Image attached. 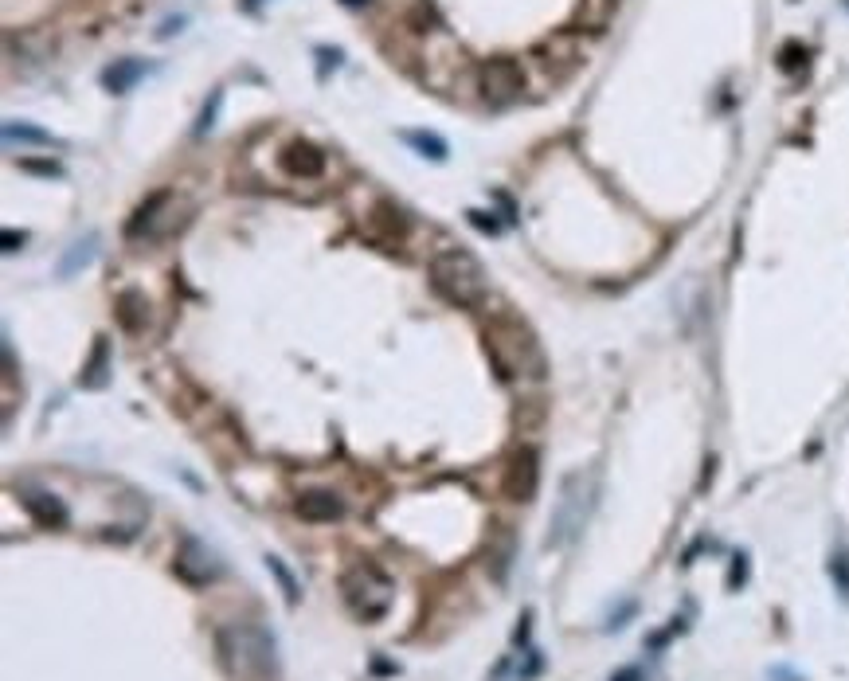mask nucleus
I'll use <instances>...</instances> for the list:
<instances>
[{
  "label": "nucleus",
  "mask_w": 849,
  "mask_h": 681,
  "mask_svg": "<svg viewBox=\"0 0 849 681\" xmlns=\"http://www.w3.org/2000/svg\"><path fill=\"white\" fill-rule=\"evenodd\" d=\"M486 353L501 380H544V349L537 333L517 318V314H493L486 325Z\"/></svg>",
  "instance_id": "obj_1"
},
{
  "label": "nucleus",
  "mask_w": 849,
  "mask_h": 681,
  "mask_svg": "<svg viewBox=\"0 0 849 681\" xmlns=\"http://www.w3.org/2000/svg\"><path fill=\"white\" fill-rule=\"evenodd\" d=\"M431 286L450 306H462V310H474L490 298V278L466 247H439L431 255Z\"/></svg>",
  "instance_id": "obj_2"
},
{
  "label": "nucleus",
  "mask_w": 849,
  "mask_h": 681,
  "mask_svg": "<svg viewBox=\"0 0 849 681\" xmlns=\"http://www.w3.org/2000/svg\"><path fill=\"white\" fill-rule=\"evenodd\" d=\"M341 595L349 603V611L357 615L360 623H380L392 611V595L396 584L376 568V564H357L341 576Z\"/></svg>",
  "instance_id": "obj_3"
},
{
  "label": "nucleus",
  "mask_w": 849,
  "mask_h": 681,
  "mask_svg": "<svg viewBox=\"0 0 849 681\" xmlns=\"http://www.w3.org/2000/svg\"><path fill=\"white\" fill-rule=\"evenodd\" d=\"M220 646H224L227 662L251 681H267L274 674V638L270 631L255 627V623H243V627H231L220 635Z\"/></svg>",
  "instance_id": "obj_4"
},
{
  "label": "nucleus",
  "mask_w": 849,
  "mask_h": 681,
  "mask_svg": "<svg viewBox=\"0 0 849 681\" xmlns=\"http://www.w3.org/2000/svg\"><path fill=\"white\" fill-rule=\"evenodd\" d=\"M591 474H568L564 486H560V501H556V513H552V533H548V545H564L572 541L587 521V509H591Z\"/></svg>",
  "instance_id": "obj_5"
},
{
  "label": "nucleus",
  "mask_w": 849,
  "mask_h": 681,
  "mask_svg": "<svg viewBox=\"0 0 849 681\" xmlns=\"http://www.w3.org/2000/svg\"><path fill=\"white\" fill-rule=\"evenodd\" d=\"M188 216V204L180 200L177 192H153L137 216L130 220V239H161V235H173Z\"/></svg>",
  "instance_id": "obj_6"
},
{
  "label": "nucleus",
  "mask_w": 849,
  "mask_h": 681,
  "mask_svg": "<svg viewBox=\"0 0 849 681\" xmlns=\"http://www.w3.org/2000/svg\"><path fill=\"white\" fill-rule=\"evenodd\" d=\"M525 87H529V75H525V67H521L517 59H509V55L482 63V71H478V91H482V98H486L490 106H509V102H517V98L525 94Z\"/></svg>",
  "instance_id": "obj_7"
},
{
  "label": "nucleus",
  "mask_w": 849,
  "mask_h": 681,
  "mask_svg": "<svg viewBox=\"0 0 849 681\" xmlns=\"http://www.w3.org/2000/svg\"><path fill=\"white\" fill-rule=\"evenodd\" d=\"M177 576L188 584V588H208V584H216L220 580V560H216V552L204 545V541H196V537H184L177 548Z\"/></svg>",
  "instance_id": "obj_8"
},
{
  "label": "nucleus",
  "mask_w": 849,
  "mask_h": 681,
  "mask_svg": "<svg viewBox=\"0 0 849 681\" xmlns=\"http://www.w3.org/2000/svg\"><path fill=\"white\" fill-rule=\"evenodd\" d=\"M533 59H537L540 67L552 75V83H556V79H568V75H572V71L583 63L580 32H560V36L544 40Z\"/></svg>",
  "instance_id": "obj_9"
},
{
  "label": "nucleus",
  "mask_w": 849,
  "mask_h": 681,
  "mask_svg": "<svg viewBox=\"0 0 849 681\" xmlns=\"http://www.w3.org/2000/svg\"><path fill=\"white\" fill-rule=\"evenodd\" d=\"M505 494L513 501H533L537 498V486H540V458L533 447H521V451L509 458L505 466Z\"/></svg>",
  "instance_id": "obj_10"
},
{
  "label": "nucleus",
  "mask_w": 849,
  "mask_h": 681,
  "mask_svg": "<svg viewBox=\"0 0 849 681\" xmlns=\"http://www.w3.org/2000/svg\"><path fill=\"white\" fill-rule=\"evenodd\" d=\"M278 165L294 177V181H317L325 173V153L310 145V141H290L282 153H278Z\"/></svg>",
  "instance_id": "obj_11"
},
{
  "label": "nucleus",
  "mask_w": 849,
  "mask_h": 681,
  "mask_svg": "<svg viewBox=\"0 0 849 681\" xmlns=\"http://www.w3.org/2000/svg\"><path fill=\"white\" fill-rule=\"evenodd\" d=\"M407 212H403L400 204H392V200H376V208L368 212V235L376 239V243H400L403 235H407Z\"/></svg>",
  "instance_id": "obj_12"
},
{
  "label": "nucleus",
  "mask_w": 849,
  "mask_h": 681,
  "mask_svg": "<svg viewBox=\"0 0 849 681\" xmlns=\"http://www.w3.org/2000/svg\"><path fill=\"white\" fill-rule=\"evenodd\" d=\"M298 517L310 525H333L345 517V501L337 498L333 490H306L298 498Z\"/></svg>",
  "instance_id": "obj_13"
},
{
  "label": "nucleus",
  "mask_w": 849,
  "mask_h": 681,
  "mask_svg": "<svg viewBox=\"0 0 849 681\" xmlns=\"http://www.w3.org/2000/svg\"><path fill=\"white\" fill-rule=\"evenodd\" d=\"M20 501H24V509H28L44 529H63V525H67V505L55 498V494L36 490V486H20Z\"/></svg>",
  "instance_id": "obj_14"
},
{
  "label": "nucleus",
  "mask_w": 849,
  "mask_h": 681,
  "mask_svg": "<svg viewBox=\"0 0 849 681\" xmlns=\"http://www.w3.org/2000/svg\"><path fill=\"white\" fill-rule=\"evenodd\" d=\"M114 314H118L126 333H145L149 321H153V306H149V298L141 290H122L114 298Z\"/></svg>",
  "instance_id": "obj_15"
},
{
  "label": "nucleus",
  "mask_w": 849,
  "mask_h": 681,
  "mask_svg": "<svg viewBox=\"0 0 849 681\" xmlns=\"http://www.w3.org/2000/svg\"><path fill=\"white\" fill-rule=\"evenodd\" d=\"M145 75H149V63L126 55V59H114V63L102 71V87L110 94H130Z\"/></svg>",
  "instance_id": "obj_16"
},
{
  "label": "nucleus",
  "mask_w": 849,
  "mask_h": 681,
  "mask_svg": "<svg viewBox=\"0 0 849 681\" xmlns=\"http://www.w3.org/2000/svg\"><path fill=\"white\" fill-rule=\"evenodd\" d=\"M466 67V55H462V47H454L447 40V51L439 55V51H431L427 55V83H435V87H454V75Z\"/></svg>",
  "instance_id": "obj_17"
},
{
  "label": "nucleus",
  "mask_w": 849,
  "mask_h": 681,
  "mask_svg": "<svg viewBox=\"0 0 849 681\" xmlns=\"http://www.w3.org/2000/svg\"><path fill=\"white\" fill-rule=\"evenodd\" d=\"M615 16V0H580L576 4V32H603Z\"/></svg>",
  "instance_id": "obj_18"
},
{
  "label": "nucleus",
  "mask_w": 849,
  "mask_h": 681,
  "mask_svg": "<svg viewBox=\"0 0 849 681\" xmlns=\"http://www.w3.org/2000/svg\"><path fill=\"white\" fill-rule=\"evenodd\" d=\"M400 137L419 153V157H427V161H435V165H443L450 157V145L439 134H431V130H403Z\"/></svg>",
  "instance_id": "obj_19"
},
{
  "label": "nucleus",
  "mask_w": 849,
  "mask_h": 681,
  "mask_svg": "<svg viewBox=\"0 0 849 681\" xmlns=\"http://www.w3.org/2000/svg\"><path fill=\"white\" fill-rule=\"evenodd\" d=\"M106 380H110V345L98 341L94 353H90V361L83 364L79 384H83V388H106Z\"/></svg>",
  "instance_id": "obj_20"
},
{
  "label": "nucleus",
  "mask_w": 849,
  "mask_h": 681,
  "mask_svg": "<svg viewBox=\"0 0 849 681\" xmlns=\"http://www.w3.org/2000/svg\"><path fill=\"white\" fill-rule=\"evenodd\" d=\"M4 141L8 145H40V149H51V145H63L59 137H51L47 130H36V126H28V122H4Z\"/></svg>",
  "instance_id": "obj_21"
},
{
  "label": "nucleus",
  "mask_w": 849,
  "mask_h": 681,
  "mask_svg": "<svg viewBox=\"0 0 849 681\" xmlns=\"http://www.w3.org/2000/svg\"><path fill=\"white\" fill-rule=\"evenodd\" d=\"M94 247H98V235H87V239H79L71 251H67V259L59 263V274L63 278H71V274L79 271V267H87L90 259H94Z\"/></svg>",
  "instance_id": "obj_22"
},
{
  "label": "nucleus",
  "mask_w": 849,
  "mask_h": 681,
  "mask_svg": "<svg viewBox=\"0 0 849 681\" xmlns=\"http://www.w3.org/2000/svg\"><path fill=\"white\" fill-rule=\"evenodd\" d=\"M803 67H806V47L803 44H783V51H779V71L795 75V71H803Z\"/></svg>",
  "instance_id": "obj_23"
},
{
  "label": "nucleus",
  "mask_w": 849,
  "mask_h": 681,
  "mask_svg": "<svg viewBox=\"0 0 849 681\" xmlns=\"http://www.w3.org/2000/svg\"><path fill=\"white\" fill-rule=\"evenodd\" d=\"M267 568L278 576V584H282V591H286V603H298V584H294V576L286 572V564H282L278 556H267Z\"/></svg>",
  "instance_id": "obj_24"
},
{
  "label": "nucleus",
  "mask_w": 849,
  "mask_h": 681,
  "mask_svg": "<svg viewBox=\"0 0 849 681\" xmlns=\"http://www.w3.org/2000/svg\"><path fill=\"white\" fill-rule=\"evenodd\" d=\"M466 220L478 227V231H486V235H501V227H505L497 216H493V212H482V208H470V212H466Z\"/></svg>",
  "instance_id": "obj_25"
},
{
  "label": "nucleus",
  "mask_w": 849,
  "mask_h": 681,
  "mask_svg": "<svg viewBox=\"0 0 849 681\" xmlns=\"http://www.w3.org/2000/svg\"><path fill=\"white\" fill-rule=\"evenodd\" d=\"M830 572H834V580H838V588H842V595L849 599V556L846 552H838L834 556V564H830Z\"/></svg>",
  "instance_id": "obj_26"
},
{
  "label": "nucleus",
  "mask_w": 849,
  "mask_h": 681,
  "mask_svg": "<svg viewBox=\"0 0 849 681\" xmlns=\"http://www.w3.org/2000/svg\"><path fill=\"white\" fill-rule=\"evenodd\" d=\"M20 169H24V173H40V177H59V173H63L55 161H28V157L20 161Z\"/></svg>",
  "instance_id": "obj_27"
},
{
  "label": "nucleus",
  "mask_w": 849,
  "mask_h": 681,
  "mask_svg": "<svg viewBox=\"0 0 849 681\" xmlns=\"http://www.w3.org/2000/svg\"><path fill=\"white\" fill-rule=\"evenodd\" d=\"M220 102H224V94L216 91V94H212V102L204 106V114H200V126H196V134H204V130H212V122H216V110H220Z\"/></svg>",
  "instance_id": "obj_28"
},
{
  "label": "nucleus",
  "mask_w": 849,
  "mask_h": 681,
  "mask_svg": "<svg viewBox=\"0 0 849 681\" xmlns=\"http://www.w3.org/2000/svg\"><path fill=\"white\" fill-rule=\"evenodd\" d=\"M317 59H321V75H325L329 67H341V59H345V55H341L337 47H317Z\"/></svg>",
  "instance_id": "obj_29"
},
{
  "label": "nucleus",
  "mask_w": 849,
  "mask_h": 681,
  "mask_svg": "<svg viewBox=\"0 0 849 681\" xmlns=\"http://www.w3.org/2000/svg\"><path fill=\"white\" fill-rule=\"evenodd\" d=\"M180 28H184V16H169V20L157 28V40H169V36H173V32H180Z\"/></svg>",
  "instance_id": "obj_30"
},
{
  "label": "nucleus",
  "mask_w": 849,
  "mask_h": 681,
  "mask_svg": "<svg viewBox=\"0 0 849 681\" xmlns=\"http://www.w3.org/2000/svg\"><path fill=\"white\" fill-rule=\"evenodd\" d=\"M24 243H28V235H24V231H20V235H16V231H4V251H20Z\"/></svg>",
  "instance_id": "obj_31"
},
{
  "label": "nucleus",
  "mask_w": 849,
  "mask_h": 681,
  "mask_svg": "<svg viewBox=\"0 0 849 681\" xmlns=\"http://www.w3.org/2000/svg\"><path fill=\"white\" fill-rule=\"evenodd\" d=\"M615 681H638V670H626V674H619Z\"/></svg>",
  "instance_id": "obj_32"
},
{
  "label": "nucleus",
  "mask_w": 849,
  "mask_h": 681,
  "mask_svg": "<svg viewBox=\"0 0 849 681\" xmlns=\"http://www.w3.org/2000/svg\"><path fill=\"white\" fill-rule=\"evenodd\" d=\"M345 4H364V0H345Z\"/></svg>",
  "instance_id": "obj_33"
},
{
  "label": "nucleus",
  "mask_w": 849,
  "mask_h": 681,
  "mask_svg": "<svg viewBox=\"0 0 849 681\" xmlns=\"http://www.w3.org/2000/svg\"><path fill=\"white\" fill-rule=\"evenodd\" d=\"M247 4H259V0H247Z\"/></svg>",
  "instance_id": "obj_34"
},
{
  "label": "nucleus",
  "mask_w": 849,
  "mask_h": 681,
  "mask_svg": "<svg viewBox=\"0 0 849 681\" xmlns=\"http://www.w3.org/2000/svg\"><path fill=\"white\" fill-rule=\"evenodd\" d=\"M846 8H849V0H846Z\"/></svg>",
  "instance_id": "obj_35"
}]
</instances>
